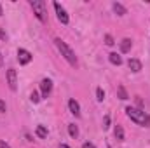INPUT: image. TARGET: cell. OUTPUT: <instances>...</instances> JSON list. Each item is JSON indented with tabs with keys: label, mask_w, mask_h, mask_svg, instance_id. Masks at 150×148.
<instances>
[{
	"label": "cell",
	"mask_w": 150,
	"mask_h": 148,
	"mask_svg": "<svg viewBox=\"0 0 150 148\" xmlns=\"http://www.w3.org/2000/svg\"><path fill=\"white\" fill-rule=\"evenodd\" d=\"M126 113H127V117H129L133 122H136L138 125H150V117L143 110L134 108V106H127V108H126Z\"/></svg>",
	"instance_id": "cell-1"
},
{
	"label": "cell",
	"mask_w": 150,
	"mask_h": 148,
	"mask_svg": "<svg viewBox=\"0 0 150 148\" xmlns=\"http://www.w3.org/2000/svg\"><path fill=\"white\" fill-rule=\"evenodd\" d=\"M54 44H56L58 51L61 52V56H63V58H65V59H67L72 66H77V56H75L74 51H72V49H70V47H68V45H67L61 38H56V40H54Z\"/></svg>",
	"instance_id": "cell-2"
},
{
	"label": "cell",
	"mask_w": 150,
	"mask_h": 148,
	"mask_svg": "<svg viewBox=\"0 0 150 148\" xmlns=\"http://www.w3.org/2000/svg\"><path fill=\"white\" fill-rule=\"evenodd\" d=\"M30 5L33 9V14L38 18V21L45 23L47 21V11H45V4L42 0H30Z\"/></svg>",
	"instance_id": "cell-3"
},
{
	"label": "cell",
	"mask_w": 150,
	"mask_h": 148,
	"mask_svg": "<svg viewBox=\"0 0 150 148\" xmlns=\"http://www.w3.org/2000/svg\"><path fill=\"white\" fill-rule=\"evenodd\" d=\"M54 11H56V14H58V19H59V23H63V25H68L70 18H68L67 11L61 7V4H59V2H54Z\"/></svg>",
	"instance_id": "cell-4"
},
{
	"label": "cell",
	"mask_w": 150,
	"mask_h": 148,
	"mask_svg": "<svg viewBox=\"0 0 150 148\" xmlns=\"http://www.w3.org/2000/svg\"><path fill=\"white\" fill-rule=\"evenodd\" d=\"M7 84H9V89L11 91H16L18 89V75L14 68H9L7 70Z\"/></svg>",
	"instance_id": "cell-5"
},
{
	"label": "cell",
	"mask_w": 150,
	"mask_h": 148,
	"mask_svg": "<svg viewBox=\"0 0 150 148\" xmlns=\"http://www.w3.org/2000/svg\"><path fill=\"white\" fill-rule=\"evenodd\" d=\"M32 52L30 51H26V49H18V59H19V63L21 65H28L30 61H32Z\"/></svg>",
	"instance_id": "cell-6"
},
{
	"label": "cell",
	"mask_w": 150,
	"mask_h": 148,
	"mask_svg": "<svg viewBox=\"0 0 150 148\" xmlns=\"http://www.w3.org/2000/svg\"><path fill=\"white\" fill-rule=\"evenodd\" d=\"M51 91H52V82H51L49 78H44V80L40 82V92H42V98H47V96L51 94Z\"/></svg>",
	"instance_id": "cell-7"
},
{
	"label": "cell",
	"mask_w": 150,
	"mask_h": 148,
	"mask_svg": "<svg viewBox=\"0 0 150 148\" xmlns=\"http://www.w3.org/2000/svg\"><path fill=\"white\" fill-rule=\"evenodd\" d=\"M127 66H129V70L134 72V73L142 72V61H140V59H129V61H127Z\"/></svg>",
	"instance_id": "cell-8"
},
{
	"label": "cell",
	"mask_w": 150,
	"mask_h": 148,
	"mask_svg": "<svg viewBox=\"0 0 150 148\" xmlns=\"http://www.w3.org/2000/svg\"><path fill=\"white\" fill-rule=\"evenodd\" d=\"M68 108H70V111L74 113L75 117H80V105H79L75 99H70V101H68Z\"/></svg>",
	"instance_id": "cell-9"
},
{
	"label": "cell",
	"mask_w": 150,
	"mask_h": 148,
	"mask_svg": "<svg viewBox=\"0 0 150 148\" xmlns=\"http://www.w3.org/2000/svg\"><path fill=\"white\" fill-rule=\"evenodd\" d=\"M131 47H133L131 38H122V40H120V52H129Z\"/></svg>",
	"instance_id": "cell-10"
},
{
	"label": "cell",
	"mask_w": 150,
	"mask_h": 148,
	"mask_svg": "<svg viewBox=\"0 0 150 148\" xmlns=\"http://www.w3.org/2000/svg\"><path fill=\"white\" fill-rule=\"evenodd\" d=\"M108 59H110V63H112V65H117V66H120V65H122V58H120L117 52H110V54H108Z\"/></svg>",
	"instance_id": "cell-11"
},
{
	"label": "cell",
	"mask_w": 150,
	"mask_h": 148,
	"mask_svg": "<svg viewBox=\"0 0 150 148\" xmlns=\"http://www.w3.org/2000/svg\"><path fill=\"white\" fill-rule=\"evenodd\" d=\"M113 11H115V14H119V16H124L127 11H126V7L122 5V4H119V2H115L113 4Z\"/></svg>",
	"instance_id": "cell-12"
},
{
	"label": "cell",
	"mask_w": 150,
	"mask_h": 148,
	"mask_svg": "<svg viewBox=\"0 0 150 148\" xmlns=\"http://www.w3.org/2000/svg\"><path fill=\"white\" fill-rule=\"evenodd\" d=\"M113 134H115L117 141H124V129H122V125H115V131H113Z\"/></svg>",
	"instance_id": "cell-13"
},
{
	"label": "cell",
	"mask_w": 150,
	"mask_h": 148,
	"mask_svg": "<svg viewBox=\"0 0 150 148\" xmlns=\"http://www.w3.org/2000/svg\"><path fill=\"white\" fill-rule=\"evenodd\" d=\"M117 96H119V99H127L129 96H127V91L124 89V85H119L117 87Z\"/></svg>",
	"instance_id": "cell-14"
},
{
	"label": "cell",
	"mask_w": 150,
	"mask_h": 148,
	"mask_svg": "<svg viewBox=\"0 0 150 148\" xmlns=\"http://www.w3.org/2000/svg\"><path fill=\"white\" fill-rule=\"evenodd\" d=\"M35 132H37L38 138H42V140L47 138V129H45L44 125H37V131H35Z\"/></svg>",
	"instance_id": "cell-15"
},
{
	"label": "cell",
	"mask_w": 150,
	"mask_h": 148,
	"mask_svg": "<svg viewBox=\"0 0 150 148\" xmlns=\"http://www.w3.org/2000/svg\"><path fill=\"white\" fill-rule=\"evenodd\" d=\"M68 132H70L72 138H77V136H79V127H77L75 124H70V125H68Z\"/></svg>",
	"instance_id": "cell-16"
},
{
	"label": "cell",
	"mask_w": 150,
	"mask_h": 148,
	"mask_svg": "<svg viewBox=\"0 0 150 148\" xmlns=\"http://www.w3.org/2000/svg\"><path fill=\"white\" fill-rule=\"evenodd\" d=\"M96 99H98V101H103V99H105V91H103L101 87L96 89Z\"/></svg>",
	"instance_id": "cell-17"
},
{
	"label": "cell",
	"mask_w": 150,
	"mask_h": 148,
	"mask_svg": "<svg viewBox=\"0 0 150 148\" xmlns=\"http://www.w3.org/2000/svg\"><path fill=\"white\" fill-rule=\"evenodd\" d=\"M101 127H103L105 131L110 127V117H108V115H105V117H103V125H101Z\"/></svg>",
	"instance_id": "cell-18"
},
{
	"label": "cell",
	"mask_w": 150,
	"mask_h": 148,
	"mask_svg": "<svg viewBox=\"0 0 150 148\" xmlns=\"http://www.w3.org/2000/svg\"><path fill=\"white\" fill-rule=\"evenodd\" d=\"M30 99H32V103H38V101H40V96H38V92H35V91H33V92L30 94Z\"/></svg>",
	"instance_id": "cell-19"
},
{
	"label": "cell",
	"mask_w": 150,
	"mask_h": 148,
	"mask_svg": "<svg viewBox=\"0 0 150 148\" xmlns=\"http://www.w3.org/2000/svg\"><path fill=\"white\" fill-rule=\"evenodd\" d=\"M105 44H107V45H113V44H115L112 35H105Z\"/></svg>",
	"instance_id": "cell-20"
},
{
	"label": "cell",
	"mask_w": 150,
	"mask_h": 148,
	"mask_svg": "<svg viewBox=\"0 0 150 148\" xmlns=\"http://www.w3.org/2000/svg\"><path fill=\"white\" fill-rule=\"evenodd\" d=\"M5 110H7V106H5V101H2V99H0V111H2V113H5Z\"/></svg>",
	"instance_id": "cell-21"
},
{
	"label": "cell",
	"mask_w": 150,
	"mask_h": 148,
	"mask_svg": "<svg viewBox=\"0 0 150 148\" xmlns=\"http://www.w3.org/2000/svg\"><path fill=\"white\" fill-rule=\"evenodd\" d=\"M0 40H7V33H5L2 28H0Z\"/></svg>",
	"instance_id": "cell-22"
},
{
	"label": "cell",
	"mask_w": 150,
	"mask_h": 148,
	"mask_svg": "<svg viewBox=\"0 0 150 148\" xmlns=\"http://www.w3.org/2000/svg\"><path fill=\"white\" fill-rule=\"evenodd\" d=\"M82 148H96V147H94L93 143H84V145H82Z\"/></svg>",
	"instance_id": "cell-23"
},
{
	"label": "cell",
	"mask_w": 150,
	"mask_h": 148,
	"mask_svg": "<svg viewBox=\"0 0 150 148\" xmlns=\"http://www.w3.org/2000/svg\"><path fill=\"white\" fill-rule=\"evenodd\" d=\"M0 148H11V147H9L5 141H0Z\"/></svg>",
	"instance_id": "cell-24"
},
{
	"label": "cell",
	"mask_w": 150,
	"mask_h": 148,
	"mask_svg": "<svg viewBox=\"0 0 150 148\" xmlns=\"http://www.w3.org/2000/svg\"><path fill=\"white\" fill-rule=\"evenodd\" d=\"M4 65V59H2V54H0V66Z\"/></svg>",
	"instance_id": "cell-25"
},
{
	"label": "cell",
	"mask_w": 150,
	"mask_h": 148,
	"mask_svg": "<svg viewBox=\"0 0 150 148\" xmlns=\"http://www.w3.org/2000/svg\"><path fill=\"white\" fill-rule=\"evenodd\" d=\"M59 148H70L68 145H59Z\"/></svg>",
	"instance_id": "cell-26"
},
{
	"label": "cell",
	"mask_w": 150,
	"mask_h": 148,
	"mask_svg": "<svg viewBox=\"0 0 150 148\" xmlns=\"http://www.w3.org/2000/svg\"><path fill=\"white\" fill-rule=\"evenodd\" d=\"M2 14H4V11H2V5H0V16H2Z\"/></svg>",
	"instance_id": "cell-27"
}]
</instances>
